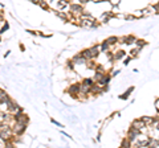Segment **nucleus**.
I'll return each mask as SVG.
<instances>
[{
  "label": "nucleus",
  "mask_w": 159,
  "mask_h": 148,
  "mask_svg": "<svg viewBox=\"0 0 159 148\" xmlns=\"http://www.w3.org/2000/svg\"><path fill=\"white\" fill-rule=\"evenodd\" d=\"M111 17H114V15L111 12H105V13H102L101 16H99V23H102V24H105V23H109V20H111Z\"/></svg>",
  "instance_id": "7"
},
{
  "label": "nucleus",
  "mask_w": 159,
  "mask_h": 148,
  "mask_svg": "<svg viewBox=\"0 0 159 148\" xmlns=\"http://www.w3.org/2000/svg\"><path fill=\"white\" fill-rule=\"evenodd\" d=\"M72 62H73L74 67H76V66H85L86 65V60L81 56V54H76V56L72 58Z\"/></svg>",
  "instance_id": "5"
},
{
  "label": "nucleus",
  "mask_w": 159,
  "mask_h": 148,
  "mask_svg": "<svg viewBox=\"0 0 159 148\" xmlns=\"http://www.w3.org/2000/svg\"><path fill=\"white\" fill-rule=\"evenodd\" d=\"M147 45V42L145 40H142V38H137V41H135V46L138 48H143V46H146Z\"/></svg>",
  "instance_id": "14"
},
{
  "label": "nucleus",
  "mask_w": 159,
  "mask_h": 148,
  "mask_svg": "<svg viewBox=\"0 0 159 148\" xmlns=\"http://www.w3.org/2000/svg\"><path fill=\"white\" fill-rule=\"evenodd\" d=\"M141 119H142L143 122H145V124L148 127V126H150L151 123L154 122V116H145V115H143V116L141 118Z\"/></svg>",
  "instance_id": "13"
},
{
  "label": "nucleus",
  "mask_w": 159,
  "mask_h": 148,
  "mask_svg": "<svg viewBox=\"0 0 159 148\" xmlns=\"http://www.w3.org/2000/svg\"><path fill=\"white\" fill-rule=\"evenodd\" d=\"M141 134V131H138V130H135V128H133V127H130V130L127 131V135H126V137L129 140H130V143H133L134 140L138 137V135Z\"/></svg>",
  "instance_id": "6"
},
{
  "label": "nucleus",
  "mask_w": 159,
  "mask_h": 148,
  "mask_svg": "<svg viewBox=\"0 0 159 148\" xmlns=\"http://www.w3.org/2000/svg\"><path fill=\"white\" fill-rule=\"evenodd\" d=\"M141 49H142V48H138V46H135L134 49H131V50H130V53H129V56H130L131 58H135V57H138V56H139V53H141Z\"/></svg>",
  "instance_id": "11"
},
{
  "label": "nucleus",
  "mask_w": 159,
  "mask_h": 148,
  "mask_svg": "<svg viewBox=\"0 0 159 148\" xmlns=\"http://www.w3.org/2000/svg\"><path fill=\"white\" fill-rule=\"evenodd\" d=\"M133 91H134V86H133V87H129L127 90L125 91V94H123V95H119V98H121V99H127Z\"/></svg>",
  "instance_id": "12"
},
{
  "label": "nucleus",
  "mask_w": 159,
  "mask_h": 148,
  "mask_svg": "<svg viewBox=\"0 0 159 148\" xmlns=\"http://www.w3.org/2000/svg\"><path fill=\"white\" fill-rule=\"evenodd\" d=\"M130 61H131V57L129 56V58H126V60L123 61V63H125V65H129V62H130Z\"/></svg>",
  "instance_id": "20"
},
{
  "label": "nucleus",
  "mask_w": 159,
  "mask_h": 148,
  "mask_svg": "<svg viewBox=\"0 0 159 148\" xmlns=\"http://www.w3.org/2000/svg\"><path fill=\"white\" fill-rule=\"evenodd\" d=\"M51 122L53 123V124H56V126H58V127H64V126L61 124V123H58L57 120H54V119H51Z\"/></svg>",
  "instance_id": "19"
},
{
  "label": "nucleus",
  "mask_w": 159,
  "mask_h": 148,
  "mask_svg": "<svg viewBox=\"0 0 159 148\" xmlns=\"http://www.w3.org/2000/svg\"><path fill=\"white\" fill-rule=\"evenodd\" d=\"M0 7H3V6H2V4H0Z\"/></svg>",
  "instance_id": "23"
},
{
  "label": "nucleus",
  "mask_w": 159,
  "mask_h": 148,
  "mask_svg": "<svg viewBox=\"0 0 159 148\" xmlns=\"http://www.w3.org/2000/svg\"><path fill=\"white\" fill-rule=\"evenodd\" d=\"M99 49H101V53H106L107 50H111L110 45H109L106 41H102V42H101V45H99Z\"/></svg>",
  "instance_id": "10"
},
{
  "label": "nucleus",
  "mask_w": 159,
  "mask_h": 148,
  "mask_svg": "<svg viewBox=\"0 0 159 148\" xmlns=\"http://www.w3.org/2000/svg\"><path fill=\"white\" fill-rule=\"evenodd\" d=\"M69 12H70L74 17H80V16H81V13L84 12V8L81 6V3L69 4Z\"/></svg>",
  "instance_id": "2"
},
{
  "label": "nucleus",
  "mask_w": 159,
  "mask_h": 148,
  "mask_svg": "<svg viewBox=\"0 0 159 148\" xmlns=\"http://www.w3.org/2000/svg\"><path fill=\"white\" fill-rule=\"evenodd\" d=\"M154 107H155V110L159 112V98H158V99L155 101V105H154Z\"/></svg>",
  "instance_id": "18"
},
{
  "label": "nucleus",
  "mask_w": 159,
  "mask_h": 148,
  "mask_svg": "<svg viewBox=\"0 0 159 148\" xmlns=\"http://www.w3.org/2000/svg\"><path fill=\"white\" fill-rule=\"evenodd\" d=\"M8 29H9V24H8V23H6V24H4V25H3V28H2V31H0V33L7 32Z\"/></svg>",
  "instance_id": "17"
},
{
  "label": "nucleus",
  "mask_w": 159,
  "mask_h": 148,
  "mask_svg": "<svg viewBox=\"0 0 159 148\" xmlns=\"http://www.w3.org/2000/svg\"><path fill=\"white\" fill-rule=\"evenodd\" d=\"M133 16L135 17V19H139V17H143V12H142V9H138V11L135 12H133Z\"/></svg>",
  "instance_id": "16"
},
{
  "label": "nucleus",
  "mask_w": 159,
  "mask_h": 148,
  "mask_svg": "<svg viewBox=\"0 0 159 148\" xmlns=\"http://www.w3.org/2000/svg\"><path fill=\"white\" fill-rule=\"evenodd\" d=\"M11 128H12L13 136H21L24 132H25V130H27V123L15 120L12 124H11Z\"/></svg>",
  "instance_id": "1"
},
{
  "label": "nucleus",
  "mask_w": 159,
  "mask_h": 148,
  "mask_svg": "<svg viewBox=\"0 0 159 148\" xmlns=\"http://www.w3.org/2000/svg\"><path fill=\"white\" fill-rule=\"evenodd\" d=\"M107 2H109V4H110L111 7L117 8V7L119 6V4H121V2H122V0H107Z\"/></svg>",
  "instance_id": "15"
},
{
  "label": "nucleus",
  "mask_w": 159,
  "mask_h": 148,
  "mask_svg": "<svg viewBox=\"0 0 159 148\" xmlns=\"http://www.w3.org/2000/svg\"><path fill=\"white\" fill-rule=\"evenodd\" d=\"M126 56V52L122 50V49H118V50H113V57H114V61H119L122 60L123 57Z\"/></svg>",
  "instance_id": "8"
},
{
  "label": "nucleus",
  "mask_w": 159,
  "mask_h": 148,
  "mask_svg": "<svg viewBox=\"0 0 159 148\" xmlns=\"http://www.w3.org/2000/svg\"><path fill=\"white\" fill-rule=\"evenodd\" d=\"M118 42H122V44H126V45H135V41H137V37L133 36V34H129V36H123L122 38H118Z\"/></svg>",
  "instance_id": "4"
},
{
  "label": "nucleus",
  "mask_w": 159,
  "mask_h": 148,
  "mask_svg": "<svg viewBox=\"0 0 159 148\" xmlns=\"http://www.w3.org/2000/svg\"><path fill=\"white\" fill-rule=\"evenodd\" d=\"M131 127L135 128V130H138V131H141V132H146V131H147V126L145 124V122H143L141 118H139V119L133 120Z\"/></svg>",
  "instance_id": "3"
},
{
  "label": "nucleus",
  "mask_w": 159,
  "mask_h": 148,
  "mask_svg": "<svg viewBox=\"0 0 159 148\" xmlns=\"http://www.w3.org/2000/svg\"><path fill=\"white\" fill-rule=\"evenodd\" d=\"M107 44H109V45H110V48H113L114 45H117V44H118V37H116V36H111V37H109V38H106V40H105Z\"/></svg>",
  "instance_id": "9"
},
{
  "label": "nucleus",
  "mask_w": 159,
  "mask_h": 148,
  "mask_svg": "<svg viewBox=\"0 0 159 148\" xmlns=\"http://www.w3.org/2000/svg\"><path fill=\"white\" fill-rule=\"evenodd\" d=\"M29 2H32V3H34V4H37V3H39V0H29Z\"/></svg>",
  "instance_id": "22"
},
{
  "label": "nucleus",
  "mask_w": 159,
  "mask_h": 148,
  "mask_svg": "<svg viewBox=\"0 0 159 148\" xmlns=\"http://www.w3.org/2000/svg\"><path fill=\"white\" fill-rule=\"evenodd\" d=\"M0 21H4V15L2 11H0Z\"/></svg>",
  "instance_id": "21"
}]
</instances>
